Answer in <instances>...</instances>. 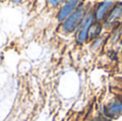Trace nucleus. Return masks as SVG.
Masks as SVG:
<instances>
[{"mask_svg": "<svg viewBox=\"0 0 122 121\" xmlns=\"http://www.w3.org/2000/svg\"><path fill=\"white\" fill-rule=\"evenodd\" d=\"M103 115L106 116L110 120L115 119V118L122 115V101L118 98V99H114L110 102H108L104 106Z\"/></svg>", "mask_w": 122, "mask_h": 121, "instance_id": "nucleus-1", "label": "nucleus"}, {"mask_svg": "<svg viewBox=\"0 0 122 121\" xmlns=\"http://www.w3.org/2000/svg\"><path fill=\"white\" fill-rule=\"evenodd\" d=\"M84 15V6H80V8L76 9V11H74L69 17L65 20V23L63 24L62 29L65 32H71L73 31L76 28V26L78 25L80 20H81V17Z\"/></svg>", "mask_w": 122, "mask_h": 121, "instance_id": "nucleus-2", "label": "nucleus"}, {"mask_svg": "<svg viewBox=\"0 0 122 121\" xmlns=\"http://www.w3.org/2000/svg\"><path fill=\"white\" fill-rule=\"evenodd\" d=\"M122 16V2H117L115 5L109 10L105 17V23L107 25L114 24L117 19H119Z\"/></svg>", "mask_w": 122, "mask_h": 121, "instance_id": "nucleus-3", "label": "nucleus"}, {"mask_svg": "<svg viewBox=\"0 0 122 121\" xmlns=\"http://www.w3.org/2000/svg\"><path fill=\"white\" fill-rule=\"evenodd\" d=\"M78 3V0H67L65 4L60 9L59 13H58V20L62 21L67 18V16L72 14L73 10L76 8Z\"/></svg>", "mask_w": 122, "mask_h": 121, "instance_id": "nucleus-4", "label": "nucleus"}, {"mask_svg": "<svg viewBox=\"0 0 122 121\" xmlns=\"http://www.w3.org/2000/svg\"><path fill=\"white\" fill-rule=\"evenodd\" d=\"M114 5V2L112 1H104V2H101L99 5L97 6L94 11V17L97 21L102 20L104 17L107 15V13L109 12L110 8H112Z\"/></svg>", "mask_w": 122, "mask_h": 121, "instance_id": "nucleus-5", "label": "nucleus"}, {"mask_svg": "<svg viewBox=\"0 0 122 121\" xmlns=\"http://www.w3.org/2000/svg\"><path fill=\"white\" fill-rule=\"evenodd\" d=\"M92 26V16H89V18L86 19L84 26L80 28L79 32H78L77 35V43L79 44H82L85 41L88 39V33H89V29Z\"/></svg>", "mask_w": 122, "mask_h": 121, "instance_id": "nucleus-6", "label": "nucleus"}, {"mask_svg": "<svg viewBox=\"0 0 122 121\" xmlns=\"http://www.w3.org/2000/svg\"><path fill=\"white\" fill-rule=\"evenodd\" d=\"M102 31V26L100 24H95V25H92L89 29V33H88V39L90 40H95V39L99 38L100 33Z\"/></svg>", "mask_w": 122, "mask_h": 121, "instance_id": "nucleus-7", "label": "nucleus"}, {"mask_svg": "<svg viewBox=\"0 0 122 121\" xmlns=\"http://www.w3.org/2000/svg\"><path fill=\"white\" fill-rule=\"evenodd\" d=\"M102 42H103V39H102L101 36H99L97 39H95L94 43H93V45H92V48H93V49H97L100 46H101Z\"/></svg>", "mask_w": 122, "mask_h": 121, "instance_id": "nucleus-8", "label": "nucleus"}, {"mask_svg": "<svg viewBox=\"0 0 122 121\" xmlns=\"http://www.w3.org/2000/svg\"><path fill=\"white\" fill-rule=\"evenodd\" d=\"M47 1H48V3L51 4V6H57L58 4L60 3L61 0H47Z\"/></svg>", "mask_w": 122, "mask_h": 121, "instance_id": "nucleus-9", "label": "nucleus"}, {"mask_svg": "<svg viewBox=\"0 0 122 121\" xmlns=\"http://www.w3.org/2000/svg\"><path fill=\"white\" fill-rule=\"evenodd\" d=\"M13 2H15V3H18V2H20V1H23V0H12Z\"/></svg>", "mask_w": 122, "mask_h": 121, "instance_id": "nucleus-10", "label": "nucleus"}, {"mask_svg": "<svg viewBox=\"0 0 122 121\" xmlns=\"http://www.w3.org/2000/svg\"><path fill=\"white\" fill-rule=\"evenodd\" d=\"M87 121H99V119L97 118V119H90V120H87Z\"/></svg>", "mask_w": 122, "mask_h": 121, "instance_id": "nucleus-11", "label": "nucleus"}, {"mask_svg": "<svg viewBox=\"0 0 122 121\" xmlns=\"http://www.w3.org/2000/svg\"><path fill=\"white\" fill-rule=\"evenodd\" d=\"M119 99H120V100H121V101H122V93H121V94H120V96H119Z\"/></svg>", "mask_w": 122, "mask_h": 121, "instance_id": "nucleus-12", "label": "nucleus"}, {"mask_svg": "<svg viewBox=\"0 0 122 121\" xmlns=\"http://www.w3.org/2000/svg\"><path fill=\"white\" fill-rule=\"evenodd\" d=\"M1 1H4V0H0V2H1Z\"/></svg>", "mask_w": 122, "mask_h": 121, "instance_id": "nucleus-13", "label": "nucleus"}]
</instances>
